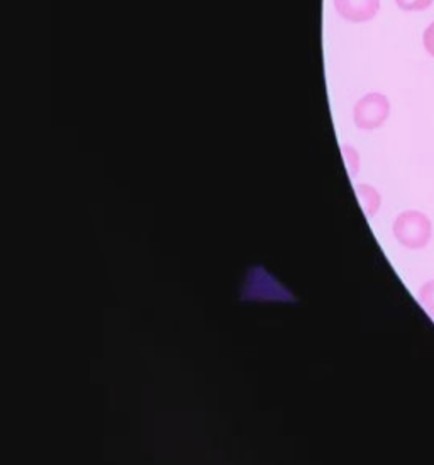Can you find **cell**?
<instances>
[{"label": "cell", "mask_w": 434, "mask_h": 465, "mask_svg": "<svg viewBox=\"0 0 434 465\" xmlns=\"http://www.w3.org/2000/svg\"><path fill=\"white\" fill-rule=\"evenodd\" d=\"M394 232L400 245L412 250H419L431 240V221L418 211H406L397 218Z\"/></svg>", "instance_id": "1"}, {"label": "cell", "mask_w": 434, "mask_h": 465, "mask_svg": "<svg viewBox=\"0 0 434 465\" xmlns=\"http://www.w3.org/2000/svg\"><path fill=\"white\" fill-rule=\"evenodd\" d=\"M390 104L382 94H369L355 105V123L361 130L380 128L389 117Z\"/></svg>", "instance_id": "2"}, {"label": "cell", "mask_w": 434, "mask_h": 465, "mask_svg": "<svg viewBox=\"0 0 434 465\" xmlns=\"http://www.w3.org/2000/svg\"><path fill=\"white\" fill-rule=\"evenodd\" d=\"M334 11L350 23L371 21L380 9V0H332Z\"/></svg>", "instance_id": "3"}, {"label": "cell", "mask_w": 434, "mask_h": 465, "mask_svg": "<svg viewBox=\"0 0 434 465\" xmlns=\"http://www.w3.org/2000/svg\"><path fill=\"white\" fill-rule=\"evenodd\" d=\"M358 194L363 197L367 213L369 214H375L377 209H379V204H380V195L375 193V189H371L369 185H360L358 187Z\"/></svg>", "instance_id": "4"}, {"label": "cell", "mask_w": 434, "mask_h": 465, "mask_svg": "<svg viewBox=\"0 0 434 465\" xmlns=\"http://www.w3.org/2000/svg\"><path fill=\"white\" fill-rule=\"evenodd\" d=\"M419 302L424 311L434 320V281L422 285L419 291Z\"/></svg>", "instance_id": "5"}, {"label": "cell", "mask_w": 434, "mask_h": 465, "mask_svg": "<svg viewBox=\"0 0 434 465\" xmlns=\"http://www.w3.org/2000/svg\"><path fill=\"white\" fill-rule=\"evenodd\" d=\"M399 9L406 11V13H419L426 11L428 7H431L433 0H396Z\"/></svg>", "instance_id": "6"}, {"label": "cell", "mask_w": 434, "mask_h": 465, "mask_svg": "<svg viewBox=\"0 0 434 465\" xmlns=\"http://www.w3.org/2000/svg\"><path fill=\"white\" fill-rule=\"evenodd\" d=\"M422 45H424V50L428 52V54H431L434 58V23L429 25L428 29L424 31L422 35Z\"/></svg>", "instance_id": "7"}]
</instances>
